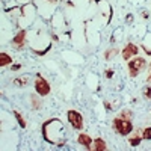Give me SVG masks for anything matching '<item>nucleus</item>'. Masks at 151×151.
Here are the masks:
<instances>
[{"mask_svg": "<svg viewBox=\"0 0 151 151\" xmlns=\"http://www.w3.org/2000/svg\"><path fill=\"white\" fill-rule=\"evenodd\" d=\"M44 139L56 147H62L65 144V133H64V124L58 118L47 119L41 127Z\"/></svg>", "mask_w": 151, "mask_h": 151, "instance_id": "f257e3e1", "label": "nucleus"}, {"mask_svg": "<svg viewBox=\"0 0 151 151\" xmlns=\"http://www.w3.org/2000/svg\"><path fill=\"white\" fill-rule=\"evenodd\" d=\"M12 83H14L15 86H18V88H24V86L29 85V77L27 76H18L17 79L12 80Z\"/></svg>", "mask_w": 151, "mask_h": 151, "instance_id": "f8f14e48", "label": "nucleus"}, {"mask_svg": "<svg viewBox=\"0 0 151 151\" xmlns=\"http://www.w3.org/2000/svg\"><path fill=\"white\" fill-rule=\"evenodd\" d=\"M144 97L147 100H151V85H148V86L144 88Z\"/></svg>", "mask_w": 151, "mask_h": 151, "instance_id": "a211bd4d", "label": "nucleus"}, {"mask_svg": "<svg viewBox=\"0 0 151 151\" xmlns=\"http://www.w3.org/2000/svg\"><path fill=\"white\" fill-rule=\"evenodd\" d=\"M148 71L151 73V62H150V65H148Z\"/></svg>", "mask_w": 151, "mask_h": 151, "instance_id": "5701e85b", "label": "nucleus"}, {"mask_svg": "<svg viewBox=\"0 0 151 151\" xmlns=\"http://www.w3.org/2000/svg\"><path fill=\"white\" fill-rule=\"evenodd\" d=\"M127 67H129L130 77H136L141 71H144L147 68V60L144 58H141V56H134L132 60H129Z\"/></svg>", "mask_w": 151, "mask_h": 151, "instance_id": "f03ea898", "label": "nucleus"}, {"mask_svg": "<svg viewBox=\"0 0 151 151\" xmlns=\"http://www.w3.org/2000/svg\"><path fill=\"white\" fill-rule=\"evenodd\" d=\"M35 91H36V94L38 95H41V97H45V95H48L50 94V83H48V80L45 79V77H42V76L38 73L36 74V77H35Z\"/></svg>", "mask_w": 151, "mask_h": 151, "instance_id": "20e7f679", "label": "nucleus"}, {"mask_svg": "<svg viewBox=\"0 0 151 151\" xmlns=\"http://www.w3.org/2000/svg\"><path fill=\"white\" fill-rule=\"evenodd\" d=\"M30 104H32V109L33 110H40L42 107V98L41 95H30Z\"/></svg>", "mask_w": 151, "mask_h": 151, "instance_id": "9b49d317", "label": "nucleus"}, {"mask_svg": "<svg viewBox=\"0 0 151 151\" xmlns=\"http://www.w3.org/2000/svg\"><path fill=\"white\" fill-rule=\"evenodd\" d=\"M26 35H27V32L24 30V29H21V30L17 32V35L14 36L12 44H14V47H15L17 50H23V47L26 45Z\"/></svg>", "mask_w": 151, "mask_h": 151, "instance_id": "0eeeda50", "label": "nucleus"}, {"mask_svg": "<svg viewBox=\"0 0 151 151\" xmlns=\"http://www.w3.org/2000/svg\"><path fill=\"white\" fill-rule=\"evenodd\" d=\"M106 77H107V79H112V77H113V70H110V68L106 70Z\"/></svg>", "mask_w": 151, "mask_h": 151, "instance_id": "6ab92c4d", "label": "nucleus"}, {"mask_svg": "<svg viewBox=\"0 0 151 151\" xmlns=\"http://www.w3.org/2000/svg\"><path fill=\"white\" fill-rule=\"evenodd\" d=\"M118 53H119V48H116V47L115 48H109V50H106V52H104V59L106 60H110L113 56H116Z\"/></svg>", "mask_w": 151, "mask_h": 151, "instance_id": "4468645a", "label": "nucleus"}, {"mask_svg": "<svg viewBox=\"0 0 151 151\" xmlns=\"http://www.w3.org/2000/svg\"><path fill=\"white\" fill-rule=\"evenodd\" d=\"M142 139H147V141L151 139V127H147L142 130Z\"/></svg>", "mask_w": 151, "mask_h": 151, "instance_id": "f3484780", "label": "nucleus"}, {"mask_svg": "<svg viewBox=\"0 0 151 151\" xmlns=\"http://www.w3.org/2000/svg\"><path fill=\"white\" fill-rule=\"evenodd\" d=\"M21 68V65L20 64H15V65H12V71H18Z\"/></svg>", "mask_w": 151, "mask_h": 151, "instance_id": "aec40b11", "label": "nucleus"}, {"mask_svg": "<svg viewBox=\"0 0 151 151\" xmlns=\"http://www.w3.org/2000/svg\"><path fill=\"white\" fill-rule=\"evenodd\" d=\"M119 116L121 118H124V119H129V121H132V110H121V113H119Z\"/></svg>", "mask_w": 151, "mask_h": 151, "instance_id": "dca6fc26", "label": "nucleus"}, {"mask_svg": "<svg viewBox=\"0 0 151 151\" xmlns=\"http://www.w3.org/2000/svg\"><path fill=\"white\" fill-rule=\"evenodd\" d=\"M11 64H12V58L8 53H5V52L0 53V65L6 67V65H11Z\"/></svg>", "mask_w": 151, "mask_h": 151, "instance_id": "ddd939ff", "label": "nucleus"}, {"mask_svg": "<svg viewBox=\"0 0 151 151\" xmlns=\"http://www.w3.org/2000/svg\"><path fill=\"white\" fill-rule=\"evenodd\" d=\"M147 82H148V83H151V73L148 74V77H147Z\"/></svg>", "mask_w": 151, "mask_h": 151, "instance_id": "4be33fe9", "label": "nucleus"}, {"mask_svg": "<svg viewBox=\"0 0 151 151\" xmlns=\"http://www.w3.org/2000/svg\"><path fill=\"white\" fill-rule=\"evenodd\" d=\"M137 53H139V47H137L136 44H133V42H129L127 45L122 48V58H124V60H130V58L132 56H137Z\"/></svg>", "mask_w": 151, "mask_h": 151, "instance_id": "423d86ee", "label": "nucleus"}, {"mask_svg": "<svg viewBox=\"0 0 151 151\" xmlns=\"http://www.w3.org/2000/svg\"><path fill=\"white\" fill-rule=\"evenodd\" d=\"M113 129L121 136H129L133 130V125H132V121L118 116V118H113Z\"/></svg>", "mask_w": 151, "mask_h": 151, "instance_id": "7ed1b4c3", "label": "nucleus"}, {"mask_svg": "<svg viewBox=\"0 0 151 151\" xmlns=\"http://www.w3.org/2000/svg\"><path fill=\"white\" fill-rule=\"evenodd\" d=\"M92 137L89 136V134H86V133H80L79 134V137H77V142L80 144V145H83L86 150H91V147H92Z\"/></svg>", "mask_w": 151, "mask_h": 151, "instance_id": "6e6552de", "label": "nucleus"}, {"mask_svg": "<svg viewBox=\"0 0 151 151\" xmlns=\"http://www.w3.org/2000/svg\"><path fill=\"white\" fill-rule=\"evenodd\" d=\"M141 141H142V130L137 129V130H136V133H134L133 136H130V137H129V142H130V145H132V147H137V145L141 144Z\"/></svg>", "mask_w": 151, "mask_h": 151, "instance_id": "9d476101", "label": "nucleus"}, {"mask_svg": "<svg viewBox=\"0 0 151 151\" xmlns=\"http://www.w3.org/2000/svg\"><path fill=\"white\" fill-rule=\"evenodd\" d=\"M91 150L92 151H104V150H107V145H106V142L101 139V137H95V139L92 141Z\"/></svg>", "mask_w": 151, "mask_h": 151, "instance_id": "1a4fd4ad", "label": "nucleus"}, {"mask_svg": "<svg viewBox=\"0 0 151 151\" xmlns=\"http://www.w3.org/2000/svg\"><path fill=\"white\" fill-rule=\"evenodd\" d=\"M104 106H106V110H112V104L109 101H104Z\"/></svg>", "mask_w": 151, "mask_h": 151, "instance_id": "412c9836", "label": "nucleus"}, {"mask_svg": "<svg viewBox=\"0 0 151 151\" xmlns=\"http://www.w3.org/2000/svg\"><path fill=\"white\" fill-rule=\"evenodd\" d=\"M67 118H68V122L70 125L74 129V130H82L83 129V116L80 115V113L77 110H74V109H70L67 112Z\"/></svg>", "mask_w": 151, "mask_h": 151, "instance_id": "39448f33", "label": "nucleus"}, {"mask_svg": "<svg viewBox=\"0 0 151 151\" xmlns=\"http://www.w3.org/2000/svg\"><path fill=\"white\" fill-rule=\"evenodd\" d=\"M14 116H15L17 122L21 125L23 129L26 127V119H24V116H23V113H21V112H18V110H14Z\"/></svg>", "mask_w": 151, "mask_h": 151, "instance_id": "2eb2a0df", "label": "nucleus"}]
</instances>
